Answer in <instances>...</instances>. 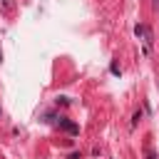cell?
Returning <instances> with one entry per match:
<instances>
[{
    "label": "cell",
    "mask_w": 159,
    "mask_h": 159,
    "mask_svg": "<svg viewBox=\"0 0 159 159\" xmlns=\"http://www.w3.org/2000/svg\"><path fill=\"white\" fill-rule=\"evenodd\" d=\"M60 127H62V129H65L67 134H72V137H75V134H80V127H77L75 122H70V119H65V117H60Z\"/></svg>",
    "instance_id": "6da1fadb"
},
{
    "label": "cell",
    "mask_w": 159,
    "mask_h": 159,
    "mask_svg": "<svg viewBox=\"0 0 159 159\" xmlns=\"http://www.w3.org/2000/svg\"><path fill=\"white\" fill-rule=\"evenodd\" d=\"M134 35H137V37L142 40V37L147 35V27H144V25H134Z\"/></svg>",
    "instance_id": "7a4b0ae2"
},
{
    "label": "cell",
    "mask_w": 159,
    "mask_h": 159,
    "mask_svg": "<svg viewBox=\"0 0 159 159\" xmlns=\"http://www.w3.org/2000/svg\"><path fill=\"white\" fill-rule=\"evenodd\" d=\"M139 119H142V112H134V117H132V124H137Z\"/></svg>",
    "instance_id": "3957f363"
},
{
    "label": "cell",
    "mask_w": 159,
    "mask_h": 159,
    "mask_svg": "<svg viewBox=\"0 0 159 159\" xmlns=\"http://www.w3.org/2000/svg\"><path fill=\"white\" fill-rule=\"evenodd\" d=\"M147 159H157V157H154V154H152V152H149V157H147Z\"/></svg>",
    "instance_id": "277c9868"
},
{
    "label": "cell",
    "mask_w": 159,
    "mask_h": 159,
    "mask_svg": "<svg viewBox=\"0 0 159 159\" xmlns=\"http://www.w3.org/2000/svg\"><path fill=\"white\" fill-rule=\"evenodd\" d=\"M157 87H159V82H157Z\"/></svg>",
    "instance_id": "5b68a950"
}]
</instances>
